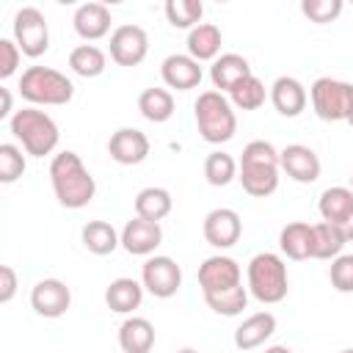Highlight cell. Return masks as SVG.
Segmentation results:
<instances>
[{
  "label": "cell",
  "mask_w": 353,
  "mask_h": 353,
  "mask_svg": "<svg viewBox=\"0 0 353 353\" xmlns=\"http://www.w3.org/2000/svg\"><path fill=\"white\" fill-rule=\"evenodd\" d=\"M50 182H52V193H55L58 204L66 207V210L85 207L94 199V193H97V182H94L91 171L85 168L80 154L72 152V149L58 152L52 157V163H50Z\"/></svg>",
  "instance_id": "cell-1"
},
{
  "label": "cell",
  "mask_w": 353,
  "mask_h": 353,
  "mask_svg": "<svg viewBox=\"0 0 353 353\" xmlns=\"http://www.w3.org/2000/svg\"><path fill=\"white\" fill-rule=\"evenodd\" d=\"M279 171H281L279 149L270 141H251V143H245L243 157L237 163V179H240V185H243V190L248 196L265 199V196L276 193Z\"/></svg>",
  "instance_id": "cell-2"
},
{
  "label": "cell",
  "mask_w": 353,
  "mask_h": 353,
  "mask_svg": "<svg viewBox=\"0 0 353 353\" xmlns=\"http://www.w3.org/2000/svg\"><path fill=\"white\" fill-rule=\"evenodd\" d=\"M8 130L22 143L25 154H30V157L52 154L55 146H58V141H61L58 124L52 121L50 113L39 110V108H22V110H17L8 119Z\"/></svg>",
  "instance_id": "cell-3"
},
{
  "label": "cell",
  "mask_w": 353,
  "mask_h": 353,
  "mask_svg": "<svg viewBox=\"0 0 353 353\" xmlns=\"http://www.w3.org/2000/svg\"><path fill=\"white\" fill-rule=\"evenodd\" d=\"M193 113H196V127H199V135L207 141V143H226L234 138L237 132V116H234V105L229 102L226 94L221 91H201L196 105H193Z\"/></svg>",
  "instance_id": "cell-4"
},
{
  "label": "cell",
  "mask_w": 353,
  "mask_h": 353,
  "mask_svg": "<svg viewBox=\"0 0 353 353\" xmlns=\"http://www.w3.org/2000/svg\"><path fill=\"white\" fill-rule=\"evenodd\" d=\"M245 279H248V295H254L259 303H281L287 298L290 290L287 265L273 251H262L251 256Z\"/></svg>",
  "instance_id": "cell-5"
},
{
  "label": "cell",
  "mask_w": 353,
  "mask_h": 353,
  "mask_svg": "<svg viewBox=\"0 0 353 353\" xmlns=\"http://www.w3.org/2000/svg\"><path fill=\"white\" fill-rule=\"evenodd\" d=\"M19 94L30 105H66L74 97V83L50 66H28L19 77Z\"/></svg>",
  "instance_id": "cell-6"
},
{
  "label": "cell",
  "mask_w": 353,
  "mask_h": 353,
  "mask_svg": "<svg viewBox=\"0 0 353 353\" xmlns=\"http://www.w3.org/2000/svg\"><path fill=\"white\" fill-rule=\"evenodd\" d=\"M309 97L317 119L323 121H347L353 113V83L347 80L317 77L309 88Z\"/></svg>",
  "instance_id": "cell-7"
},
{
  "label": "cell",
  "mask_w": 353,
  "mask_h": 353,
  "mask_svg": "<svg viewBox=\"0 0 353 353\" xmlns=\"http://www.w3.org/2000/svg\"><path fill=\"white\" fill-rule=\"evenodd\" d=\"M11 30H14V41L22 50V55L39 58V55L47 52V47H50V28H47L44 14L36 6H22L14 14Z\"/></svg>",
  "instance_id": "cell-8"
},
{
  "label": "cell",
  "mask_w": 353,
  "mask_h": 353,
  "mask_svg": "<svg viewBox=\"0 0 353 353\" xmlns=\"http://www.w3.org/2000/svg\"><path fill=\"white\" fill-rule=\"evenodd\" d=\"M141 284L154 298H174L176 290L182 287V268L171 256L154 254L141 268Z\"/></svg>",
  "instance_id": "cell-9"
},
{
  "label": "cell",
  "mask_w": 353,
  "mask_h": 353,
  "mask_svg": "<svg viewBox=\"0 0 353 353\" xmlns=\"http://www.w3.org/2000/svg\"><path fill=\"white\" fill-rule=\"evenodd\" d=\"M237 284H243V270H240L237 259H232L226 254H215L199 265V287L204 295L223 292Z\"/></svg>",
  "instance_id": "cell-10"
},
{
  "label": "cell",
  "mask_w": 353,
  "mask_h": 353,
  "mask_svg": "<svg viewBox=\"0 0 353 353\" xmlns=\"http://www.w3.org/2000/svg\"><path fill=\"white\" fill-rule=\"evenodd\" d=\"M149 52V36L141 25H119L110 33V58L119 66H138Z\"/></svg>",
  "instance_id": "cell-11"
},
{
  "label": "cell",
  "mask_w": 353,
  "mask_h": 353,
  "mask_svg": "<svg viewBox=\"0 0 353 353\" xmlns=\"http://www.w3.org/2000/svg\"><path fill=\"white\" fill-rule=\"evenodd\" d=\"M204 240L212 245V248H232L240 234H243V221H240V212L232 210V207H215L204 215Z\"/></svg>",
  "instance_id": "cell-12"
},
{
  "label": "cell",
  "mask_w": 353,
  "mask_h": 353,
  "mask_svg": "<svg viewBox=\"0 0 353 353\" xmlns=\"http://www.w3.org/2000/svg\"><path fill=\"white\" fill-rule=\"evenodd\" d=\"M30 306L39 317H61L72 306V290L61 279H41L30 290Z\"/></svg>",
  "instance_id": "cell-13"
},
{
  "label": "cell",
  "mask_w": 353,
  "mask_h": 353,
  "mask_svg": "<svg viewBox=\"0 0 353 353\" xmlns=\"http://www.w3.org/2000/svg\"><path fill=\"white\" fill-rule=\"evenodd\" d=\"M279 160H281V171L290 176V179H295V182H301V185H312V182H317L320 179V157H317V152L314 149H309V146H303V143H290V146H284L281 152H279Z\"/></svg>",
  "instance_id": "cell-14"
},
{
  "label": "cell",
  "mask_w": 353,
  "mask_h": 353,
  "mask_svg": "<svg viewBox=\"0 0 353 353\" xmlns=\"http://www.w3.org/2000/svg\"><path fill=\"white\" fill-rule=\"evenodd\" d=\"M108 154L119 165H138L149 157V138L135 127H119L108 141Z\"/></svg>",
  "instance_id": "cell-15"
},
{
  "label": "cell",
  "mask_w": 353,
  "mask_h": 353,
  "mask_svg": "<svg viewBox=\"0 0 353 353\" xmlns=\"http://www.w3.org/2000/svg\"><path fill=\"white\" fill-rule=\"evenodd\" d=\"M160 243H163V229L154 221H146V218L135 215L121 229V248L132 256H149V254H154V248Z\"/></svg>",
  "instance_id": "cell-16"
},
{
  "label": "cell",
  "mask_w": 353,
  "mask_h": 353,
  "mask_svg": "<svg viewBox=\"0 0 353 353\" xmlns=\"http://www.w3.org/2000/svg\"><path fill=\"white\" fill-rule=\"evenodd\" d=\"M160 77L168 88L176 91H190L201 83V66L196 58H190L188 52H174L168 58H163L160 63Z\"/></svg>",
  "instance_id": "cell-17"
},
{
  "label": "cell",
  "mask_w": 353,
  "mask_h": 353,
  "mask_svg": "<svg viewBox=\"0 0 353 353\" xmlns=\"http://www.w3.org/2000/svg\"><path fill=\"white\" fill-rule=\"evenodd\" d=\"M110 8L105 3H83L74 8V17H72V25H74V33L88 44V41H97L102 36L110 33Z\"/></svg>",
  "instance_id": "cell-18"
},
{
  "label": "cell",
  "mask_w": 353,
  "mask_h": 353,
  "mask_svg": "<svg viewBox=\"0 0 353 353\" xmlns=\"http://www.w3.org/2000/svg\"><path fill=\"white\" fill-rule=\"evenodd\" d=\"M270 102H273V108H276L284 119H295V116H301V113L306 110L309 94H306V88H303L301 80H295V77H290V74H281V77H276L273 85H270Z\"/></svg>",
  "instance_id": "cell-19"
},
{
  "label": "cell",
  "mask_w": 353,
  "mask_h": 353,
  "mask_svg": "<svg viewBox=\"0 0 353 353\" xmlns=\"http://www.w3.org/2000/svg\"><path fill=\"white\" fill-rule=\"evenodd\" d=\"M248 74H254L251 72V63L240 55V52H221L215 61H212V66H210V80H212V85H215V91H232L240 80H245Z\"/></svg>",
  "instance_id": "cell-20"
},
{
  "label": "cell",
  "mask_w": 353,
  "mask_h": 353,
  "mask_svg": "<svg viewBox=\"0 0 353 353\" xmlns=\"http://www.w3.org/2000/svg\"><path fill=\"white\" fill-rule=\"evenodd\" d=\"M276 331V314L273 312H254L234 328V345L240 350H254L265 345Z\"/></svg>",
  "instance_id": "cell-21"
},
{
  "label": "cell",
  "mask_w": 353,
  "mask_h": 353,
  "mask_svg": "<svg viewBox=\"0 0 353 353\" xmlns=\"http://www.w3.org/2000/svg\"><path fill=\"white\" fill-rule=\"evenodd\" d=\"M141 301H143V284L130 276L113 279L105 290V303L116 314H132L141 306Z\"/></svg>",
  "instance_id": "cell-22"
},
{
  "label": "cell",
  "mask_w": 353,
  "mask_h": 353,
  "mask_svg": "<svg viewBox=\"0 0 353 353\" xmlns=\"http://www.w3.org/2000/svg\"><path fill=\"white\" fill-rule=\"evenodd\" d=\"M188 55L196 58L199 63L201 61H215L221 55V44H223V36H221V28L212 25V22H201L196 25L193 30H188Z\"/></svg>",
  "instance_id": "cell-23"
},
{
  "label": "cell",
  "mask_w": 353,
  "mask_h": 353,
  "mask_svg": "<svg viewBox=\"0 0 353 353\" xmlns=\"http://www.w3.org/2000/svg\"><path fill=\"white\" fill-rule=\"evenodd\" d=\"M119 347L124 353H149L154 347V325L146 317H127L119 325Z\"/></svg>",
  "instance_id": "cell-24"
},
{
  "label": "cell",
  "mask_w": 353,
  "mask_h": 353,
  "mask_svg": "<svg viewBox=\"0 0 353 353\" xmlns=\"http://www.w3.org/2000/svg\"><path fill=\"white\" fill-rule=\"evenodd\" d=\"M345 243L347 237L336 223H328V221L312 223V259H336Z\"/></svg>",
  "instance_id": "cell-25"
},
{
  "label": "cell",
  "mask_w": 353,
  "mask_h": 353,
  "mask_svg": "<svg viewBox=\"0 0 353 353\" xmlns=\"http://www.w3.org/2000/svg\"><path fill=\"white\" fill-rule=\"evenodd\" d=\"M279 248L290 259H312V223L306 221H292L279 232Z\"/></svg>",
  "instance_id": "cell-26"
},
{
  "label": "cell",
  "mask_w": 353,
  "mask_h": 353,
  "mask_svg": "<svg viewBox=\"0 0 353 353\" xmlns=\"http://www.w3.org/2000/svg\"><path fill=\"white\" fill-rule=\"evenodd\" d=\"M80 240L97 256H108V254H113L121 245V234L108 221H88L83 226V232H80Z\"/></svg>",
  "instance_id": "cell-27"
},
{
  "label": "cell",
  "mask_w": 353,
  "mask_h": 353,
  "mask_svg": "<svg viewBox=\"0 0 353 353\" xmlns=\"http://www.w3.org/2000/svg\"><path fill=\"white\" fill-rule=\"evenodd\" d=\"M174 207V199L165 188H157V185H149L143 190H138L135 196V215L138 218H146V221H154L160 223Z\"/></svg>",
  "instance_id": "cell-28"
},
{
  "label": "cell",
  "mask_w": 353,
  "mask_h": 353,
  "mask_svg": "<svg viewBox=\"0 0 353 353\" xmlns=\"http://www.w3.org/2000/svg\"><path fill=\"white\" fill-rule=\"evenodd\" d=\"M317 210H320V218H323V221L342 226V221H345V218L350 215V210H353V190H350V188H342V185L325 188V190L320 193Z\"/></svg>",
  "instance_id": "cell-29"
},
{
  "label": "cell",
  "mask_w": 353,
  "mask_h": 353,
  "mask_svg": "<svg viewBox=\"0 0 353 353\" xmlns=\"http://www.w3.org/2000/svg\"><path fill=\"white\" fill-rule=\"evenodd\" d=\"M138 110H141V116L146 121L163 124V121H168L174 116V97H171L168 88H157V85L143 88L141 97H138Z\"/></svg>",
  "instance_id": "cell-30"
},
{
  "label": "cell",
  "mask_w": 353,
  "mask_h": 353,
  "mask_svg": "<svg viewBox=\"0 0 353 353\" xmlns=\"http://www.w3.org/2000/svg\"><path fill=\"white\" fill-rule=\"evenodd\" d=\"M105 66H108V58L97 44H77L69 52V69L80 77H99Z\"/></svg>",
  "instance_id": "cell-31"
},
{
  "label": "cell",
  "mask_w": 353,
  "mask_h": 353,
  "mask_svg": "<svg viewBox=\"0 0 353 353\" xmlns=\"http://www.w3.org/2000/svg\"><path fill=\"white\" fill-rule=\"evenodd\" d=\"M270 97V91L265 88V83L256 74H248L245 80H240L232 91H229V102L240 110H256L265 105V99Z\"/></svg>",
  "instance_id": "cell-32"
},
{
  "label": "cell",
  "mask_w": 353,
  "mask_h": 353,
  "mask_svg": "<svg viewBox=\"0 0 353 353\" xmlns=\"http://www.w3.org/2000/svg\"><path fill=\"white\" fill-rule=\"evenodd\" d=\"M165 11V19L171 22V28H179V30H193L196 25H201V14H204V6L201 0H168L163 6Z\"/></svg>",
  "instance_id": "cell-33"
},
{
  "label": "cell",
  "mask_w": 353,
  "mask_h": 353,
  "mask_svg": "<svg viewBox=\"0 0 353 353\" xmlns=\"http://www.w3.org/2000/svg\"><path fill=\"white\" fill-rule=\"evenodd\" d=\"M204 176H207L210 185L223 188V185H229L232 179H237V160H234L229 152L215 149V152H210V154L204 157Z\"/></svg>",
  "instance_id": "cell-34"
},
{
  "label": "cell",
  "mask_w": 353,
  "mask_h": 353,
  "mask_svg": "<svg viewBox=\"0 0 353 353\" xmlns=\"http://www.w3.org/2000/svg\"><path fill=\"white\" fill-rule=\"evenodd\" d=\"M204 301H207V306H210L215 314H223V317H237V314H243V309L248 306V287L237 284V287H232V290L204 295Z\"/></svg>",
  "instance_id": "cell-35"
},
{
  "label": "cell",
  "mask_w": 353,
  "mask_h": 353,
  "mask_svg": "<svg viewBox=\"0 0 353 353\" xmlns=\"http://www.w3.org/2000/svg\"><path fill=\"white\" fill-rule=\"evenodd\" d=\"M25 174V154L17 143H0V182L11 185Z\"/></svg>",
  "instance_id": "cell-36"
},
{
  "label": "cell",
  "mask_w": 353,
  "mask_h": 353,
  "mask_svg": "<svg viewBox=\"0 0 353 353\" xmlns=\"http://www.w3.org/2000/svg\"><path fill=\"white\" fill-rule=\"evenodd\" d=\"M345 3L342 0H301V11L309 22L314 25H325V22H334L339 14H342Z\"/></svg>",
  "instance_id": "cell-37"
},
{
  "label": "cell",
  "mask_w": 353,
  "mask_h": 353,
  "mask_svg": "<svg viewBox=\"0 0 353 353\" xmlns=\"http://www.w3.org/2000/svg\"><path fill=\"white\" fill-rule=\"evenodd\" d=\"M331 287L336 292H353V254H339L328 268Z\"/></svg>",
  "instance_id": "cell-38"
},
{
  "label": "cell",
  "mask_w": 353,
  "mask_h": 353,
  "mask_svg": "<svg viewBox=\"0 0 353 353\" xmlns=\"http://www.w3.org/2000/svg\"><path fill=\"white\" fill-rule=\"evenodd\" d=\"M19 58H22V50L17 47V41L14 39H0V80H8L17 72Z\"/></svg>",
  "instance_id": "cell-39"
},
{
  "label": "cell",
  "mask_w": 353,
  "mask_h": 353,
  "mask_svg": "<svg viewBox=\"0 0 353 353\" xmlns=\"http://www.w3.org/2000/svg\"><path fill=\"white\" fill-rule=\"evenodd\" d=\"M17 292V273L11 265H0V303H8Z\"/></svg>",
  "instance_id": "cell-40"
},
{
  "label": "cell",
  "mask_w": 353,
  "mask_h": 353,
  "mask_svg": "<svg viewBox=\"0 0 353 353\" xmlns=\"http://www.w3.org/2000/svg\"><path fill=\"white\" fill-rule=\"evenodd\" d=\"M0 97H3V105H0V119H11V91L8 88H0Z\"/></svg>",
  "instance_id": "cell-41"
},
{
  "label": "cell",
  "mask_w": 353,
  "mask_h": 353,
  "mask_svg": "<svg viewBox=\"0 0 353 353\" xmlns=\"http://www.w3.org/2000/svg\"><path fill=\"white\" fill-rule=\"evenodd\" d=\"M339 229L345 232V237H347V243H350V240H353V210H350V215L342 221V226H339Z\"/></svg>",
  "instance_id": "cell-42"
},
{
  "label": "cell",
  "mask_w": 353,
  "mask_h": 353,
  "mask_svg": "<svg viewBox=\"0 0 353 353\" xmlns=\"http://www.w3.org/2000/svg\"><path fill=\"white\" fill-rule=\"evenodd\" d=\"M265 353H292L287 345H270V347H265Z\"/></svg>",
  "instance_id": "cell-43"
},
{
  "label": "cell",
  "mask_w": 353,
  "mask_h": 353,
  "mask_svg": "<svg viewBox=\"0 0 353 353\" xmlns=\"http://www.w3.org/2000/svg\"><path fill=\"white\" fill-rule=\"evenodd\" d=\"M176 353H199V350H193V347H182V350H176Z\"/></svg>",
  "instance_id": "cell-44"
},
{
  "label": "cell",
  "mask_w": 353,
  "mask_h": 353,
  "mask_svg": "<svg viewBox=\"0 0 353 353\" xmlns=\"http://www.w3.org/2000/svg\"><path fill=\"white\" fill-rule=\"evenodd\" d=\"M339 353H353V347H345V350H339Z\"/></svg>",
  "instance_id": "cell-45"
},
{
  "label": "cell",
  "mask_w": 353,
  "mask_h": 353,
  "mask_svg": "<svg viewBox=\"0 0 353 353\" xmlns=\"http://www.w3.org/2000/svg\"><path fill=\"white\" fill-rule=\"evenodd\" d=\"M347 124H350V127H353V113H350V119H347Z\"/></svg>",
  "instance_id": "cell-46"
},
{
  "label": "cell",
  "mask_w": 353,
  "mask_h": 353,
  "mask_svg": "<svg viewBox=\"0 0 353 353\" xmlns=\"http://www.w3.org/2000/svg\"><path fill=\"white\" fill-rule=\"evenodd\" d=\"M350 190H353V174H350Z\"/></svg>",
  "instance_id": "cell-47"
}]
</instances>
